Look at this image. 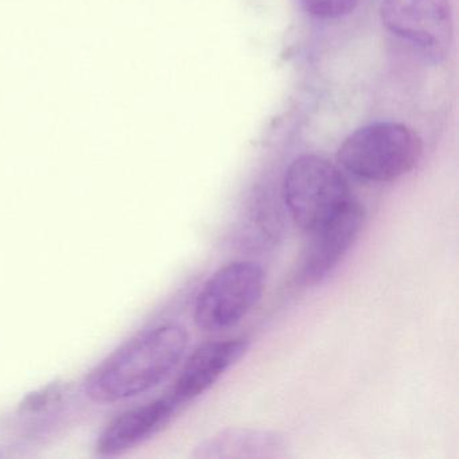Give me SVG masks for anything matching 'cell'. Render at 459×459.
<instances>
[{"label":"cell","instance_id":"obj_9","mask_svg":"<svg viewBox=\"0 0 459 459\" xmlns=\"http://www.w3.org/2000/svg\"><path fill=\"white\" fill-rule=\"evenodd\" d=\"M286 440L273 431L228 429L201 443L197 458H275L286 453Z\"/></svg>","mask_w":459,"mask_h":459},{"label":"cell","instance_id":"obj_7","mask_svg":"<svg viewBox=\"0 0 459 459\" xmlns=\"http://www.w3.org/2000/svg\"><path fill=\"white\" fill-rule=\"evenodd\" d=\"M179 408L181 405L168 394L123 411L99 435L96 453L101 456H117L138 447L162 431Z\"/></svg>","mask_w":459,"mask_h":459},{"label":"cell","instance_id":"obj_11","mask_svg":"<svg viewBox=\"0 0 459 459\" xmlns=\"http://www.w3.org/2000/svg\"><path fill=\"white\" fill-rule=\"evenodd\" d=\"M63 389L64 386L60 383L44 386L39 391L28 394L21 404V410L25 412H37V411L44 410L63 396Z\"/></svg>","mask_w":459,"mask_h":459},{"label":"cell","instance_id":"obj_1","mask_svg":"<svg viewBox=\"0 0 459 459\" xmlns=\"http://www.w3.org/2000/svg\"><path fill=\"white\" fill-rule=\"evenodd\" d=\"M187 341L186 329L178 324L143 330L91 370L85 394L98 404H115L147 394L176 370Z\"/></svg>","mask_w":459,"mask_h":459},{"label":"cell","instance_id":"obj_4","mask_svg":"<svg viewBox=\"0 0 459 459\" xmlns=\"http://www.w3.org/2000/svg\"><path fill=\"white\" fill-rule=\"evenodd\" d=\"M265 273L249 260L230 263L208 279L195 305V322L208 333L224 332L240 324L262 298Z\"/></svg>","mask_w":459,"mask_h":459},{"label":"cell","instance_id":"obj_2","mask_svg":"<svg viewBox=\"0 0 459 459\" xmlns=\"http://www.w3.org/2000/svg\"><path fill=\"white\" fill-rule=\"evenodd\" d=\"M423 154V143L402 123L378 122L359 128L338 150V162L357 178L392 182L412 171Z\"/></svg>","mask_w":459,"mask_h":459},{"label":"cell","instance_id":"obj_3","mask_svg":"<svg viewBox=\"0 0 459 459\" xmlns=\"http://www.w3.org/2000/svg\"><path fill=\"white\" fill-rule=\"evenodd\" d=\"M281 193L295 224L308 233L333 219L353 198L342 173L314 154L302 155L289 166Z\"/></svg>","mask_w":459,"mask_h":459},{"label":"cell","instance_id":"obj_5","mask_svg":"<svg viewBox=\"0 0 459 459\" xmlns=\"http://www.w3.org/2000/svg\"><path fill=\"white\" fill-rule=\"evenodd\" d=\"M380 14L389 33L418 48L434 63L447 57L454 34L448 0H383Z\"/></svg>","mask_w":459,"mask_h":459},{"label":"cell","instance_id":"obj_10","mask_svg":"<svg viewBox=\"0 0 459 459\" xmlns=\"http://www.w3.org/2000/svg\"><path fill=\"white\" fill-rule=\"evenodd\" d=\"M300 6L318 20H337L351 14L359 0H299Z\"/></svg>","mask_w":459,"mask_h":459},{"label":"cell","instance_id":"obj_8","mask_svg":"<svg viewBox=\"0 0 459 459\" xmlns=\"http://www.w3.org/2000/svg\"><path fill=\"white\" fill-rule=\"evenodd\" d=\"M249 349L247 338L204 343L186 359L169 392L179 405L205 394Z\"/></svg>","mask_w":459,"mask_h":459},{"label":"cell","instance_id":"obj_6","mask_svg":"<svg viewBox=\"0 0 459 459\" xmlns=\"http://www.w3.org/2000/svg\"><path fill=\"white\" fill-rule=\"evenodd\" d=\"M364 222V206L351 198L342 211L311 232L300 267L303 283L314 286L329 278L356 243Z\"/></svg>","mask_w":459,"mask_h":459}]
</instances>
